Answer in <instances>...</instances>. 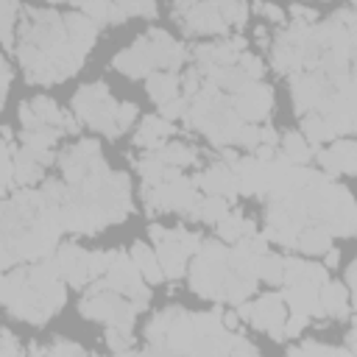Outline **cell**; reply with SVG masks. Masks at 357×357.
I'll return each instance as SVG.
<instances>
[{"instance_id":"1","label":"cell","mask_w":357,"mask_h":357,"mask_svg":"<svg viewBox=\"0 0 357 357\" xmlns=\"http://www.w3.org/2000/svg\"><path fill=\"white\" fill-rule=\"evenodd\" d=\"M67 290L64 287H39L31 276L28 268H17L6 276H0V304L20 321H28L33 326L47 324L64 304Z\"/></svg>"},{"instance_id":"2","label":"cell","mask_w":357,"mask_h":357,"mask_svg":"<svg viewBox=\"0 0 357 357\" xmlns=\"http://www.w3.org/2000/svg\"><path fill=\"white\" fill-rule=\"evenodd\" d=\"M114 112H117V100L109 95L106 84H86L73 95V114L86 123L89 128L106 134L109 139H117L123 131L114 123Z\"/></svg>"},{"instance_id":"3","label":"cell","mask_w":357,"mask_h":357,"mask_svg":"<svg viewBox=\"0 0 357 357\" xmlns=\"http://www.w3.org/2000/svg\"><path fill=\"white\" fill-rule=\"evenodd\" d=\"M100 279L106 282L109 290L131 298L137 304V310H142L148 304V298H151V290L145 287V279L134 268L128 251H109V268H106V273Z\"/></svg>"},{"instance_id":"4","label":"cell","mask_w":357,"mask_h":357,"mask_svg":"<svg viewBox=\"0 0 357 357\" xmlns=\"http://www.w3.org/2000/svg\"><path fill=\"white\" fill-rule=\"evenodd\" d=\"M229 103H231V109L237 112V117L243 123H262V120H268V112H271V103H273V92L262 81H251L248 78L237 92H231Z\"/></svg>"},{"instance_id":"5","label":"cell","mask_w":357,"mask_h":357,"mask_svg":"<svg viewBox=\"0 0 357 357\" xmlns=\"http://www.w3.org/2000/svg\"><path fill=\"white\" fill-rule=\"evenodd\" d=\"M332 84L318 73V70H298L290 75V92H293V106L298 114L315 112L318 103L326 98Z\"/></svg>"},{"instance_id":"6","label":"cell","mask_w":357,"mask_h":357,"mask_svg":"<svg viewBox=\"0 0 357 357\" xmlns=\"http://www.w3.org/2000/svg\"><path fill=\"white\" fill-rule=\"evenodd\" d=\"M284 301H282V293H265L259 296L257 301H251V310H248V324L268 332L273 340H282V321H284Z\"/></svg>"},{"instance_id":"7","label":"cell","mask_w":357,"mask_h":357,"mask_svg":"<svg viewBox=\"0 0 357 357\" xmlns=\"http://www.w3.org/2000/svg\"><path fill=\"white\" fill-rule=\"evenodd\" d=\"M318 165L326 176H354L357 173V145L349 137L332 139V148L318 151Z\"/></svg>"},{"instance_id":"8","label":"cell","mask_w":357,"mask_h":357,"mask_svg":"<svg viewBox=\"0 0 357 357\" xmlns=\"http://www.w3.org/2000/svg\"><path fill=\"white\" fill-rule=\"evenodd\" d=\"M176 17L184 22L190 33H226V22L220 20L215 0H201L195 6H187L176 11Z\"/></svg>"},{"instance_id":"9","label":"cell","mask_w":357,"mask_h":357,"mask_svg":"<svg viewBox=\"0 0 357 357\" xmlns=\"http://www.w3.org/2000/svg\"><path fill=\"white\" fill-rule=\"evenodd\" d=\"M156 259L162 265L165 279H181L187 273V262H190V251L178 243V231L167 229L165 240L156 243Z\"/></svg>"},{"instance_id":"10","label":"cell","mask_w":357,"mask_h":357,"mask_svg":"<svg viewBox=\"0 0 357 357\" xmlns=\"http://www.w3.org/2000/svg\"><path fill=\"white\" fill-rule=\"evenodd\" d=\"M56 262H59V271L67 279V284L84 287L89 282V251H84L81 245H75V243L59 245Z\"/></svg>"},{"instance_id":"11","label":"cell","mask_w":357,"mask_h":357,"mask_svg":"<svg viewBox=\"0 0 357 357\" xmlns=\"http://www.w3.org/2000/svg\"><path fill=\"white\" fill-rule=\"evenodd\" d=\"M50 162H53V153H50V151H36V148L22 145V148L11 156L14 181H17V184H36Z\"/></svg>"},{"instance_id":"12","label":"cell","mask_w":357,"mask_h":357,"mask_svg":"<svg viewBox=\"0 0 357 357\" xmlns=\"http://www.w3.org/2000/svg\"><path fill=\"white\" fill-rule=\"evenodd\" d=\"M195 187L209 192V195H223V198H234L237 195V178H234V170L226 165V162H215L212 167H206L204 173H198L195 178Z\"/></svg>"},{"instance_id":"13","label":"cell","mask_w":357,"mask_h":357,"mask_svg":"<svg viewBox=\"0 0 357 357\" xmlns=\"http://www.w3.org/2000/svg\"><path fill=\"white\" fill-rule=\"evenodd\" d=\"M112 67L120 70V73L128 75V78H145L151 70H156L153 61H151V56H148V50H145V45H142V39H137L131 47L120 50V53L112 59Z\"/></svg>"},{"instance_id":"14","label":"cell","mask_w":357,"mask_h":357,"mask_svg":"<svg viewBox=\"0 0 357 357\" xmlns=\"http://www.w3.org/2000/svg\"><path fill=\"white\" fill-rule=\"evenodd\" d=\"M282 301L290 307V312H301V315H315V318H324V307L318 301V287L312 284H304V282H296V284H287V290L282 293Z\"/></svg>"},{"instance_id":"15","label":"cell","mask_w":357,"mask_h":357,"mask_svg":"<svg viewBox=\"0 0 357 357\" xmlns=\"http://www.w3.org/2000/svg\"><path fill=\"white\" fill-rule=\"evenodd\" d=\"M176 134V126L173 120H165L162 114H151L142 120V126L137 128L134 134V145L137 148H148V151H156L167 142V137Z\"/></svg>"},{"instance_id":"16","label":"cell","mask_w":357,"mask_h":357,"mask_svg":"<svg viewBox=\"0 0 357 357\" xmlns=\"http://www.w3.org/2000/svg\"><path fill=\"white\" fill-rule=\"evenodd\" d=\"M351 293L346 290V284H340V282H324L321 287H318V301H321V307H324V312L326 315H335V318H340V321H346V318H351Z\"/></svg>"},{"instance_id":"17","label":"cell","mask_w":357,"mask_h":357,"mask_svg":"<svg viewBox=\"0 0 357 357\" xmlns=\"http://www.w3.org/2000/svg\"><path fill=\"white\" fill-rule=\"evenodd\" d=\"M296 248H298L301 254H307V257L324 254L326 248H332V231H329L324 223L312 220V226H301V231H298V237H296Z\"/></svg>"},{"instance_id":"18","label":"cell","mask_w":357,"mask_h":357,"mask_svg":"<svg viewBox=\"0 0 357 357\" xmlns=\"http://www.w3.org/2000/svg\"><path fill=\"white\" fill-rule=\"evenodd\" d=\"M128 257H131L134 268L142 273V279H145L148 284H159V282L165 279L162 265H159V259H156V251H153L151 245H145V243L137 240V243L128 248Z\"/></svg>"},{"instance_id":"19","label":"cell","mask_w":357,"mask_h":357,"mask_svg":"<svg viewBox=\"0 0 357 357\" xmlns=\"http://www.w3.org/2000/svg\"><path fill=\"white\" fill-rule=\"evenodd\" d=\"M145 86H148V98L153 103H165L178 95V75L170 70H151L145 75Z\"/></svg>"},{"instance_id":"20","label":"cell","mask_w":357,"mask_h":357,"mask_svg":"<svg viewBox=\"0 0 357 357\" xmlns=\"http://www.w3.org/2000/svg\"><path fill=\"white\" fill-rule=\"evenodd\" d=\"M254 231H257L254 220H245L240 212H231V209L218 220V234H220V240H226V243H237L240 237L254 234Z\"/></svg>"},{"instance_id":"21","label":"cell","mask_w":357,"mask_h":357,"mask_svg":"<svg viewBox=\"0 0 357 357\" xmlns=\"http://www.w3.org/2000/svg\"><path fill=\"white\" fill-rule=\"evenodd\" d=\"M226 212H229V198H223V195H206V198H198V204H195V209H192L190 218L204 220V223H218Z\"/></svg>"},{"instance_id":"22","label":"cell","mask_w":357,"mask_h":357,"mask_svg":"<svg viewBox=\"0 0 357 357\" xmlns=\"http://www.w3.org/2000/svg\"><path fill=\"white\" fill-rule=\"evenodd\" d=\"M279 142H282V153H284V156H287L293 165H307V162L312 159V151H315V148H312V145H310V142H307L301 134L287 131V134H284Z\"/></svg>"},{"instance_id":"23","label":"cell","mask_w":357,"mask_h":357,"mask_svg":"<svg viewBox=\"0 0 357 357\" xmlns=\"http://www.w3.org/2000/svg\"><path fill=\"white\" fill-rule=\"evenodd\" d=\"M153 153H156L165 165H173V167H184V165H192V162L198 159L195 148H190V145H184V142H165V145L156 148Z\"/></svg>"},{"instance_id":"24","label":"cell","mask_w":357,"mask_h":357,"mask_svg":"<svg viewBox=\"0 0 357 357\" xmlns=\"http://www.w3.org/2000/svg\"><path fill=\"white\" fill-rule=\"evenodd\" d=\"M282 273H284V257L271 254V251L257 257V279L268 284H282Z\"/></svg>"},{"instance_id":"25","label":"cell","mask_w":357,"mask_h":357,"mask_svg":"<svg viewBox=\"0 0 357 357\" xmlns=\"http://www.w3.org/2000/svg\"><path fill=\"white\" fill-rule=\"evenodd\" d=\"M215 8H218V14H220V20L229 25H245V20H248V6H245V0H215Z\"/></svg>"},{"instance_id":"26","label":"cell","mask_w":357,"mask_h":357,"mask_svg":"<svg viewBox=\"0 0 357 357\" xmlns=\"http://www.w3.org/2000/svg\"><path fill=\"white\" fill-rule=\"evenodd\" d=\"M301 131L307 134V139H310V145L318 151V145L326 139V123H324V117L318 114V112H307V114H301Z\"/></svg>"},{"instance_id":"27","label":"cell","mask_w":357,"mask_h":357,"mask_svg":"<svg viewBox=\"0 0 357 357\" xmlns=\"http://www.w3.org/2000/svg\"><path fill=\"white\" fill-rule=\"evenodd\" d=\"M28 103H31V109L36 112V117H39L42 123H47V126H56V128H59V123H61V114H64V112H61L50 98L36 95V98H33V100H28ZM59 131H61V128H59Z\"/></svg>"},{"instance_id":"28","label":"cell","mask_w":357,"mask_h":357,"mask_svg":"<svg viewBox=\"0 0 357 357\" xmlns=\"http://www.w3.org/2000/svg\"><path fill=\"white\" fill-rule=\"evenodd\" d=\"M137 173L142 176V181H162V173H165V162L148 151L142 159H137Z\"/></svg>"},{"instance_id":"29","label":"cell","mask_w":357,"mask_h":357,"mask_svg":"<svg viewBox=\"0 0 357 357\" xmlns=\"http://www.w3.org/2000/svg\"><path fill=\"white\" fill-rule=\"evenodd\" d=\"M287 354H329V357H351L349 349H335V346H324V343H315V340H307L301 346H290Z\"/></svg>"},{"instance_id":"30","label":"cell","mask_w":357,"mask_h":357,"mask_svg":"<svg viewBox=\"0 0 357 357\" xmlns=\"http://www.w3.org/2000/svg\"><path fill=\"white\" fill-rule=\"evenodd\" d=\"M112 3H117L128 17L134 14V17H156V0H112Z\"/></svg>"},{"instance_id":"31","label":"cell","mask_w":357,"mask_h":357,"mask_svg":"<svg viewBox=\"0 0 357 357\" xmlns=\"http://www.w3.org/2000/svg\"><path fill=\"white\" fill-rule=\"evenodd\" d=\"M234 142L240 148H245V151H254L259 145V126L257 123H243L237 128V134H234Z\"/></svg>"},{"instance_id":"32","label":"cell","mask_w":357,"mask_h":357,"mask_svg":"<svg viewBox=\"0 0 357 357\" xmlns=\"http://www.w3.org/2000/svg\"><path fill=\"white\" fill-rule=\"evenodd\" d=\"M187 109H190V98H170V100H165V103H159V114L165 117V120H176V117H184L187 114Z\"/></svg>"},{"instance_id":"33","label":"cell","mask_w":357,"mask_h":357,"mask_svg":"<svg viewBox=\"0 0 357 357\" xmlns=\"http://www.w3.org/2000/svg\"><path fill=\"white\" fill-rule=\"evenodd\" d=\"M237 67H240L251 81H259L262 73H265L262 59H257V56H251V53H240V56H237Z\"/></svg>"},{"instance_id":"34","label":"cell","mask_w":357,"mask_h":357,"mask_svg":"<svg viewBox=\"0 0 357 357\" xmlns=\"http://www.w3.org/2000/svg\"><path fill=\"white\" fill-rule=\"evenodd\" d=\"M84 14L95 22V25H106V11H109V0H84L81 3Z\"/></svg>"},{"instance_id":"35","label":"cell","mask_w":357,"mask_h":357,"mask_svg":"<svg viewBox=\"0 0 357 357\" xmlns=\"http://www.w3.org/2000/svg\"><path fill=\"white\" fill-rule=\"evenodd\" d=\"M326 265H318V262H304V273H301V282L304 284H312V287H321L326 282Z\"/></svg>"},{"instance_id":"36","label":"cell","mask_w":357,"mask_h":357,"mask_svg":"<svg viewBox=\"0 0 357 357\" xmlns=\"http://www.w3.org/2000/svg\"><path fill=\"white\" fill-rule=\"evenodd\" d=\"M307 321H310V315H301V312H290V318L284 315V321H282V335H284V337H298V332L307 326Z\"/></svg>"},{"instance_id":"37","label":"cell","mask_w":357,"mask_h":357,"mask_svg":"<svg viewBox=\"0 0 357 357\" xmlns=\"http://www.w3.org/2000/svg\"><path fill=\"white\" fill-rule=\"evenodd\" d=\"M106 343H109L112 351H128V349H131V332H123V329L109 326V332H106Z\"/></svg>"},{"instance_id":"38","label":"cell","mask_w":357,"mask_h":357,"mask_svg":"<svg viewBox=\"0 0 357 357\" xmlns=\"http://www.w3.org/2000/svg\"><path fill=\"white\" fill-rule=\"evenodd\" d=\"M109 268V251H89V282L100 279Z\"/></svg>"},{"instance_id":"39","label":"cell","mask_w":357,"mask_h":357,"mask_svg":"<svg viewBox=\"0 0 357 357\" xmlns=\"http://www.w3.org/2000/svg\"><path fill=\"white\" fill-rule=\"evenodd\" d=\"M137 106L134 103H117V112H114V123L120 126V131H126L131 123H134V117H137Z\"/></svg>"},{"instance_id":"40","label":"cell","mask_w":357,"mask_h":357,"mask_svg":"<svg viewBox=\"0 0 357 357\" xmlns=\"http://www.w3.org/2000/svg\"><path fill=\"white\" fill-rule=\"evenodd\" d=\"M290 17H293V22L315 25V20H318V11H315V8H307V6H301V3H293V6H290Z\"/></svg>"},{"instance_id":"41","label":"cell","mask_w":357,"mask_h":357,"mask_svg":"<svg viewBox=\"0 0 357 357\" xmlns=\"http://www.w3.org/2000/svg\"><path fill=\"white\" fill-rule=\"evenodd\" d=\"M257 11H259L265 20L276 22V25H284V11H282L279 6H273V3H257Z\"/></svg>"},{"instance_id":"42","label":"cell","mask_w":357,"mask_h":357,"mask_svg":"<svg viewBox=\"0 0 357 357\" xmlns=\"http://www.w3.org/2000/svg\"><path fill=\"white\" fill-rule=\"evenodd\" d=\"M45 354H84V349L78 343H70V340H56L53 346L42 349Z\"/></svg>"},{"instance_id":"43","label":"cell","mask_w":357,"mask_h":357,"mask_svg":"<svg viewBox=\"0 0 357 357\" xmlns=\"http://www.w3.org/2000/svg\"><path fill=\"white\" fill-rule=\"evenodd\" d=\"M0 45L14 47V17H0Z\"/></svg>"},{"instance_id":"44","label":"cell","mask_w":357,"mask_h":357,"mask_svg":"<svg viewBox=\"0 0 357 357\" xmlns=\"http://www.w3.org/2000/svg\"><path fill=\"white\" fill-rule=\"evenodd\" d=\"M231 354H259V349H257L251 340L234 335V340H231Z\"/></svg>"},{"instance_id":"45","label":"cell","mask_w":357,"mask_h":357,"mask_svg":"<svg viewBox=\"0 0 357 357\" xmlns=\"http://www.w3.org/2000/svg\"><path fill=\"white\" fill-rule=\"evenodd\" d=\"M0 354H20V346L8 329H0Z\"/></svg>"},{"instance_id":"46","label":"cell","mask_w":357,"mask_h":357,"mask_svg":"<svg viewBox=\"0 0 357 357\" xmlns=\"http://www.w3.org/2000/svg\"><path fill=\"white\" fill-rule=\"evenodd\" d=\"M259 142L262 145H279V137H276V131L271 128V126H259Z\"/></svg>"},{"instance_id":"47","label":"cell","mask_w":357,"mask_h":357,"mask_svg":"<svg viewBox=\"0 0 357 357\" xmlns=\"http://www.w3.org/2000/svg\"><path fill=\"white\" fill-rule=\"evenodd\" d=\"M220 321H223L226 329H234V326L240 324V315H237V312H220Z\"/></svg>"},{"instance_id":"48","label":"cell","mask_w":357,"mask_h":357,"mask_svg":"<svg viewBox=\"0 0 357 357\" xmlns=\"http://www.w3.org/2000/svg\"><path fill=\"white\" fill-rule=\"evenodd\" d=\"M324 254H326V268H337V262H340V251H337V248H326Z\"/></svg>"},{"instance_id":"49","label":"cell","mask_w":357,"mask_h":357,"mask_svg":"<svg viewBox=\"0 0 357 357\" xmlns=\"http://www.w3.org/2000/svg\"><path fill=\"white\" fill-rule=\"evenodd\" d=\"M354 268H357V262H351L349 268H346V290L351 293V287H354Z\"/></svg>"}]
</instances>
